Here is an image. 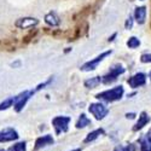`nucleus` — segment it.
I'll return each mask as SVG.
<instances>
[{
    "mask_svg": "<svg viewBox=\"0 0 151 151\" xmlns=\"http://www.w3.org/2000/svg\"><path fill=\"white\" fill-rule=\"evenodd\" d=\"M124 27H126V29H132V27H133V18H132V16H129V17L127 18Z\"/></svg>",
    "mask_w": 151,
    "mask_h": 151,
    "instance_id": "4be33fe9",
    "label": "nucleus"
},
{
    "mask_svg": "<svg viewBox=\"0 0 151 151\" xmlns=\"http://www.w3.org/2000/svg\"><path fill=\"white\" fill-rule=\"evenodd\" d=\"M123 96V87L122 86H116L114 88L104 91L102 93H98L96 97L100 100H104V102H115V100L121 99Z\"/></svg>",
    "mask_w": 151,
    "mask_h": 151,
    "instance_id": "f257e3e1",
    "label": "nucleus"
},
{
    "mask_svg": "<svg viewBox=\"0 0 151 151\" xmlns=\"http://www.w3.org/2000/svg\"><path fill=\"white\" fill-rule=\"evenodd\" d=\"M45 22L48 24V26H52V27H56L60 23L59 21V17L56 15V12H50L45 16Z\"/></svg>",
    "mask_w": 151,
    "mask_h": 151,
    "instance_id": "ddd939ff",
    "label": "nucleus"
},
{
    "mask_svg": "<svg viewBox=\"0 0 151 151\" xmlns=\"http://www.w3.org/2000/svg\"><path fill=\"white\" fill-rule=\"evenodd\" d=\"M100 82H102V79H100L99 76H94V78H91L90 80H86L85 86L88 87V88H94V87H97Z\"/></svg>",
    "mask_w": 151,
    "mask_h": 151,
    "instance_id": "4468645a",
    "label": "nucleus"
},
{
    "mask_svg": "<svg viewBox=\"0 0 151 151\" xmlns=\"http://www.w3.org/2000/svg\"><path fill=\"white\" fill-rule=\"evenodd\" d=\"M150 122V117H149V115L146 114V112H142L140 114V116H139V120H138V122H137V124L134 126V128H133V131H138V129H142L145 124H147Z\"/></svg>",
    "mask_w": 151,
    "mask_h": 151,
    "instance_id": "f8f14e48",
    "label": "nucleus"
},
{
    "mask_svg": "<svg viewBox=\"0 0 151 151\" xmlns=\"http://www.w3.org/2000/svg\"><path fill=\"white\" fill-rule=\"evenodd\" d=\"M145 82H146V76L143 73H138L134 76L128 79V85L132 88H137V87H139V86H143V85H145Z\"/></svg>",
    "mask_w": 151,
    "mask_h": 151,
    "instance_id": "6e6552de",
    "label": "nucleus"
},
{
    "mask_svg": "<svg viewBox=\"0 0 151 151\" xmlns=\"http://www.w3.org/2000/svg\"><path fill=\"white\" fill-rule=\"evenodd\" d=\"M91 123V120L87 117L85 114H82L80 117H79V121H78V123H76V127L78 128H83V127H86V126H88Z\"/></svg>",
    "mask_w": 151,
    "mask_h": 151,
    "instance_id": "2eb2a0df",
    "label": "nucleus"
},
{
    "mask_svg": "<svg viewBox=\"0 0 151 151\" xmlns=\"http://www.w3.org/2000/svg\"><path fill=\"white\" fill-rule=\"evenodd\" d=\"M146 139L151 143V128H150V131H149V132H147V134H146Z\"/></svg>",
    "mask_w": 151,
    "mask_h": 151,
    "instance_id": "b1692460",
    "label": "nucleus"
},
{
    "mask_svg": "<svg viewBox=\"0 0 151 151\" xmlns=\"http://www.w3.org/2000/svg\"><path fill=\"white\" fill-rule=\"evenodd\" d=\"M150 79H151V73H150Z\"/></svg>",
    "mask_w": 151,
    "mask_h": 151,
    "instance_id": "a878e982",
    "label": "nucleus"
},
{
    "mask_svg": "<svg viewBox=\"0 0 151 151\" xmlns=\"http://www.w3.org/2000/svg\"><path fill=\"white\" fill-rule=\"evenodd\" d=\"M111 53V51H106V52H103L102 55H99L98 57H96L94 59H92V60H90V62H87V63H85V64L81 67V70H83V71H91V70H94L96 68H97V65H98V63L99 62H102L106 56H109Z\"/></svg>",
    "mask_w": 151,
    "mask_h": 151,
    "instance_id": "423d86ee",
    "label": "nucleus"
},
{
    "mask_svg": "<svg viewBox=\"0 0 151 151\" xmlns=\"http://www.w3.org/2000/svg\"><path fill=\"white\" fill-rule=\"evenodd\" d=\"M36 91L33 90V91H24L23 93H21L19 96L15 97L14 98V104H15V110L16 111H21L23 109V106L26 105V103L29 100V98L35 93Z\"/></svg>",
    "mask_w": 151,
    "mask_h": 151,
    "instance_id": "7ed1b4c3",
    "label": "nucleus"
},
{
    "mask_svg": "<svg viewBox=\"0 0 151 151\" xmlns=\"http://www.w3.org/2000/svg\"><path fill=\"white\" fill-rule=\"evenodd\" d=\"M103 133H104V131H103V129H97V131H94V132H91L88 135H87L86 139H85V143H90V142H92V140L97 139V138H98L99 135H102Z\"/></svg>",
    "mask_w": 151,
    "mask_h": 151,
    "instance_id": "dca6fc26",
    "label": "nucleus"
},
{
    "mask_svg": "<svg viewBox=\"0 0 151 151\" xmlns=\"http://www.w3.org/2000/svg\"><path fill=\"white\" fill-rule=\"evenodd\" d=\"M0 151H5V150H0Z\"/></svg>",
    "mask_w": 151,
    "mask_h": 151,
    "instance_id": "bb28decb",
    "label": "nucleus"
},
{
    "mask_svg": "<svg viewBox=\"0 0 151 151\" xmlns=\"http://www.w3.org/2000/svg\"><path fill=\"white\" fill-rule=\"evenodd\" d=\"M90 112L93 114V116L97 119V120H102L104 119V116H106V114L109 112V110L100 103H96V104H91L90 108H88Z\"/></svg>",
    "mask_w": 151,
    "mask_h": 151,
    "instance_id": "39448f33",
    "label": "nucleus"
},
{
    "mask_svg": "<svg viewBox=\"0 0 151 151\" xmlns=\"http://www.w3.org/2000/svg\"><path fill=\"white\" fill-rule=\"evenodd\" d=\"M7 151H26V143H18L11 146Z\"/></svg>",
    "mask_w": 151,
    "mask_h": 151,
    "instance_id": "6ab92c4d",
    "label": "nucleus"
},
{
    "mask_svg": "<svg viewBox=\"0 0 151 151\" xmlns=\"http://www.w3.org/2000/svg\"><path fill=\"white\" fill-rule=\"evenodd\" d=\"M134 116H135L134 114H127V117H128V119H133Z\"/></svg>",
    "mask_w": 151,
    "mask_h": 151,
    "instance_id": "393cba45",
    "label": "nucleus"
},
{
    "mask_svg": "<svg viewBox=\"0 0 151 151\" xmlns=\"http://www.w3.org/2000/svg\"><path fill=\"white\" fill-rule=\"evenodd\" d=\"M12 104H14V98H9V99L5 100V102H3L1 104H0V110H5V109L10 108Z\"/></svg>",
    "mask_w": 151,
    "mask_h": 151,
    "instance_id": "aec40b11",
    "label": "nucleus"
},
{
    "mask_svg": "<svg viewBox=\"0 0 151 151\" xmlns=\"http://www.w3.org/2000/svg\"><path fill=\"white\" fill-rule=\"evenodd\" d=\"M126 71V69L122 65H114L112 68H110V71L105 75V76L102 78V82L103 83H111L117 80V78L120 76L121 74H123Z\"/></svg>",
    "mask_w": 151,
    "mask_h": 151,
    "instance_id": "f03ea898",
    "label": "nucleus"
},
{
    "mask_svg": "<svg viewBox=\"0 0 151 151\" xmlns=\"http://www.w3.org/2000/svg\"><path fill=\"white\" fill-rule=\"evenodd\" d=\"M17 138H18V134L14 128H5L3 131H0V143L16 140Z\"/></svg>",
    "mask_w": 151,
    "mask_h": 151,
    "instance_id": "0eeeda50",
    "label": "nucleus"
},
{
    "mask_svg": "<svg viewBox=\"0 0 151 151\" xmlns=\"http://www.w3.org/2000/svg\"><path fill=\"white\" fill-rule=\"evenodd\" d=\"M70 117L68 116H57L52 120V124L56 128V133L59 134L62 132H67L68 131V124L70 122Z\"/></svg>",
    "mask_w": 151,
    "mask_h": 151,
    "instance_id": "20e7f679",
    "label": "nucleus"
},
{
    "mask_svg": "<svg viewBox=\"0 0 151 151\" xmlns=\"http://www.w3.org/2000/svg\"><path fill=\"white\" fill-rule=\"evenodd\" d=\"M139 45H140V40L137 39L135 36L129 37V40L127 41V46H128L129 48H135V47H138Z\"/></svg>",
    "mask_w": 151,
    "mask_h": 151,
    "instance_id": "f3484780",
    "label": "nucleus"
},
{
    "mask_svg": "<svg viewBox=\"0 0 151 151\" xmlns=\"http://www.w3.org/2000/svg\"><path fill=\"white\" fill-rule=\"evenodd\" d=\"M140 60H142L143 63H150V62H151V53L143 55L142 58H140Z\"/></svg>",
    "mask_w": 151,
    "mask_h": 151,
    "instance_id": "5701e85b",
    "label": "nucleus"
},
{
    "mask_svg": "<svg viewBox=\"0 0 151 151\" xmlns=\"http://www.w3.org/2000/svg\"><path fill=\"white\" fill-rule=\"evenodd\" d=\"M140 151H151V143L147 139H140Z\"/></svg>",
    "mask_w": 151,
    "mask_h": 151,
    "instance_id": "a211bd4d",
    "label": "nucleus"
},
{
    "mask_svg": "<svg viewBox=\"0 0 151 151\" xmlns=\"http://www.w3.org/2000/svg\"><path fill=\"white\" fill-rule=\"evenodd\" d=\"M134 17L137 19V22L139 24H143L145 22L146 18V7L145 6H140V7H137L135 12H134Z\"/></svg>",
    "mask_w": 151,
    "mask_h": 151,
    "instance_id": "9b49d317",
    "label": "nucleus"
},
{
    "mask_svg": "<svg viewBox=\"0 0 151 151\" xmlns=\"http://www.w3.org/2000/svg\"><path fill=\"white\" fill-rule=\"evenodd\" d=\"M39 23L36 18H30V17H27V18H21L16 22V27L21 28V29H27V28H30L33 26H36Z\"/></svg>",
    "mask_w": 151,
    "mask_h": 151,
    "instance_id": "1a4fd4ad",
    "label": "nucleus"
},
{
    "mask_svg": "<svg viewBox=\"0 0 151 151\" xmlns=\"http://www.w3.org/2000/svg\"><path fill=\"white\" fill-rule=\"evenodd\" d=\"M53 144V138L51 135H42L40 138H37V140L35 142V150H39L40 147H44L46 145Z\"/></svg>",
    "mask_w": 151,
    "mask_h": 151,
    "instance_id": "9d476101",
    "label": "nucleus"
},
{
    "mask_svg": "<svg viewBox=\"0 0 151 151\" xmlns=\"http://www.w3.org/2000/svg\"><path fill=\"white\" fill-rule=\"evenodd\" d=\"M116 151H135V146L132 144L126 145V146H117Z\"/></svg>",
    "mask_w": 151,
    "mask_h": 151,
    "instance_id": "412c9836",
    "label": "nucleus"
}]
</instances>
